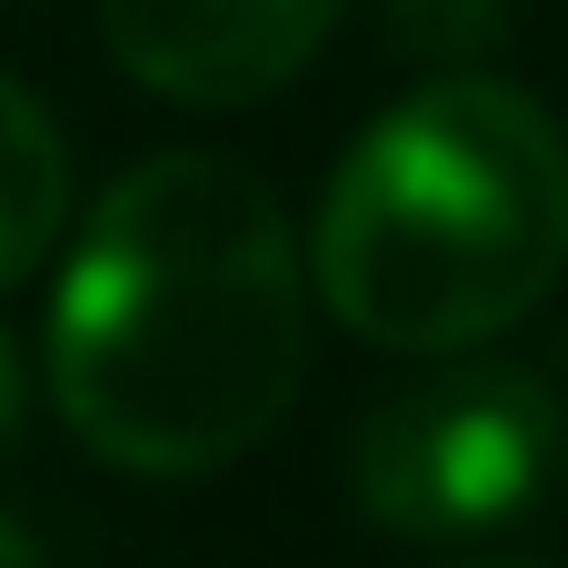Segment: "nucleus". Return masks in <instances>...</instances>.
Instances as JSON below:
<instances>
[{
    "label": "nucleus",
    "mask_w": 568,
    "mask_h": 568,
    "mask_svg": "<svg viewBox=\"0 0 568 568\" xmlns=\"http://www.w3.org/2000/svg\"><path fill=\"white\" fill-rule=\"evenodd\" d=\"M310 359V270L280 200L170 150L100 190L50 300V399L110 469L200 479L260 449Z\"/></svg>",
    "instance_id": "obj_1"
},
{
    "label": "nucleus",
    "mask_w": 568,
    "mask_h": 568,
    "mask_svg": "<svg viewBox=\"0 0 568 568\" xmlns=\"http://www.w3.org/2000/svg\"><path fill=\"white\" fill-rule=\"evenodd\" d=\"M0 568H50V559H40V539H30V529H10V519H0Z\"/></svg>",
    "instance_id": "obj_8"
},
{
    "label": "nucleus",
    "mask_w": 568,
    "mask_h": 568,
    "mask_svg": "<svg viewBox=\"0 0 568 568\" xmlns=\"http://www.w3.org/2000/svg\"><path fill=\"white\" fill-rule=\"evenodd\" d=\"M60 220H70V150H60L50 110L0 70V290L50 260Z\"/></svg>",
    "instance_id": "obj_5"
},
{
    "label": "nucleus",
    "mask_w": 568,
    "mask_h": 568,
    "mask_svg": "<svg viewBox=\"0 0 568 568\" xmlns=\"http://www.w3.org/2000/svg\"><path fill=\"white\" fill-rule=\"evenodd\" d=\"M439 568H549V559H499V549H489V559H439Z\"/></svg>",
    "instance_id": "obj_9"
},
{
    "label": "nucleus",
    "mask_w": 568,
    "mask_h": 568,
    "mask_svg": "<svg viewBox=\"0 0 568 568\" xmlns=\"http://www.w3.org/2000/svg\"><path fill=\"white\" fill-rule=\"evenodd\" d=\"M509 30V0H389V40L419 60H479Z\"/></svg>",
    "instance_id": "obj_6"
},
{
    "label": "nucleus",
    "mask_w": 568,
    "mask_h": 568,
    "mask_svg": "<svg viewBox=\"0 0 568 568\" xmlns=\"http://www.w3.org/2000/svg\"><path fill=\"white\" fill-rule=\"evenodd\" d=\"M568 270V140L509 80L409 90L329 180L310 280L369 349H479Z\"/></svg>",
    "instance_id": "obj_2"
},
{
    "label": "nucleus",
    "mask_w": 568,
    "mask_h": 568,
    "mask_svg": "<svg viewBox=\"0 0 568 568\" xmlns=\"http://www.w3.org/2000/svg\"><path fill=\"white\" fill-rule=\"evenodd\" d=\"M568 469L559 399L509 359H459L379 399L349 439V489L399 539H489L529 519Z\"/></svg>",
    "instance_id": "obj_3"
},
{
    "label": "nucleus",
    "mask_w": 568,
    "mask_h": 568,
    "mask_svg": "<svg viewBox=\"0 0 568 568\" xmlns=\"http://www.w3.org/2000/svg\"><path fill=\"white\" fill-rule=\"evenodd\" d=\"M20 399H30V379H20V349H10V329H0V449L20 439Z\"/></svg>",
    "instance_id": "obj_7"
},
{
    "label": "nucleus",
    "mask_w": 568,
    "mask_h": 568,
    "mask_svg": "<svg viewBox=\"0 0 568 568\" xmlns=\"http://www.w3.org/2000/svg\"><path fill=\"white\" fill-rule=\"evenodd\" d=\"M339 0H100V30L130 80L190 110H250L310 70Z\"/></svg>",
    "instance_id": "obj_4"
}]
</instances>
